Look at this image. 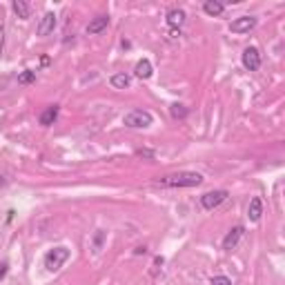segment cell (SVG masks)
<instances>
[{
    "label": "cell",
    "instance_id": "obj_1",
    "mask_svg": "<svg viewBox=\"0 0 285 285\" xmlns=\"http://www.w3.org/2000/svg\"><path fill=\"white\" fill-rule=\"evenodd\" d=\"M201 183H203V176L199 172H174L158 178V185L163 187H196Z\"/></svg>",
    "mask_w": 285,
    "mask_h": 285
},
{
    "label": "cell",
    "instance_id": "obj_2",
    "mask_svg": "<svg viewBox=\"0 0 285 285\" xmlns=\"http://www.w3.org/2000/svg\"><path fill=\"white\" fill-rule=\"evenodd\" d=\"M71 256L69 247L60 245V247H54V250H49L45 254V269H49V272H56V269H60L67 263V258Z\"/></svg>",
    "mask_w": 285,
    "mask_h": 285
},
{
    "label": "cell",
    "instance_id": "obj_3",
    "mask_svg": "<svg viewBox=\"0 0 285 285\" xmlns=\"http://www.w3.org/2000/svg\"><path fill=\"white\" fill-rule=\"evenodd\" d=\"M152 123H154V116L147 110H132L123 118V125H127L132 129H145V127L152 125Z\"/></svg>",
    "mask_w": 285,
    "mask_h": 285
},
{
    "label": "cell",
    "instance_id": "obj_4",
    "mask_svg": "<svg viewBox=\"0 0 285 285\" xmlns=\"http://www.w3.org/2000/svg\"><path fill=\"white\" fill-rule=\"evenodd\" d=\"M227 189H214V192H205L203 196H201V207H203V210H216V207H219L221 203H225L227 201Z\"/></svg>",
    "mask_w": 285,
    "mask_h": 285
},
{
    "label": "cell",
    "instance_id": "obj_5",
    "mask_svg": "<svg viewBox=\"0 0 285 285\" xmlns=\"http://www.w3.org/2000/svg\"><path fill=\"white\" fill-rule=\"evenodd\" d=\"M241 60H243V67H245L247 71H256L258 67H261V51L256 47H247L243 51Z\"/></svg>",
    "mask_w": 285,
    "mask_h": 285
},
{
    "label": "cell",
    "instance_id": "obj_6",
    "mask_svg": "<svg viewBox=\"0 0 285 285\" xmlns=\"http://www.w3.org/2000/svg\"><path fill=\"white\" fill-rule=\"evenodd\" d=\"M254 27H256V18L254 16H241V18L232 20L230 32L232 34H247V32H252Z\"/></svg>",
    "mask_w": 285,
    "mask_h": 285
},
{
    "label": "cell",
    "instance_id": "obj_7",
    "mask_svg": "<svg viewBox=\"0 0 285 285\" xmlns=\"http://www.w3.org/2000/svg\"><path fill=\"white\" fill-rule=\"evenodd\" d=\"M243 234H245V227H243V225L232 227V230L227 232V236L223 238V250L232 252V250H234V247L238 245V241H241V238H243Z\"/></svg>",
    "mask_w": 285,
    "mask_h": 285
},
{
    "label": "cell",
    "instance_id": "obj_8",
    "mask_svg": "<svg viewBox=\"0 0 285 285\" xmlns=\"http://www.w3.org/2000/svg\"><path fill=\"white\" fill-rule=\"evenodd\" d=\"M56 27V14L54 12H47L38 23V36H49Z\"/></svg>",
    "mask_w": 285,
    "mask_h": 285
},
{
    "label": "cell",
    "instance_id": "obj_9",
    "mask_svg": "<svg viewBox=\"0 0 285 285\" xmlns=\"http://www.w3.org/2000/svg\"><path fill=\"white\" fill-rule=\"evenodd\" d=\"M261 216H263V201H261V196H254L250 201V207H247V219L252 223H258Z\"/></svg>",
    "mask_w": 285,
    "mask_h": 285
},
{
    "label": "cell",
    "instance_id": "obj_10",
    "mask_svg": "<svg viewBox=\"0 0 285 285\" xmlns=\"http://www.w3.org/2000/svg\"><path fill=\"white\" fill-rule=\"evenodd\" d=\"M134 74H136V78L147 80L149 76L154 74V67H152V63H149L147 58H143V60H138V63H136V67H134Z\"/></svg>",
    "mask_w": 285,
    "mask_h": 285
},
{
    "label": "cell",
    "instance_id": "obj_11",
    "mask_svg": "<svg viewBox=\"0 0 285 285\" xmlns=\"http://www.w3.org/2000/svg\"><path fill=\"white\" fill-rule=\"evenodd\" d=\"M185 18H187V16H185L183 9H169V12H167V25L172 29H180V27H183Z\"/></svg>",
    "mask_w": 285,
    "mask_h": 285
},
{
    "label": "cell",
    "instance_id": "obj_12",
    "mask_svg": "<svg viewBox=\"0 0 285 285\" xmlns=\"http://www.w3.org/2000/svg\"><path fill=\"white\" fill-rule=\"evenodd\" d=\"M58 112H60V107H58V105H49L47 110L40 114V125H43V127L54 125L56 118H58Z\"/></svg>",
    "mask_w": 285,
    "mask_h": 285
},
{
    "label": "cell",
    "instance_id": "obj_13",
    "mask_svg": "<svg viewBox=\"0 0 285 285\" xmlns=\"http://www.w3.org/2000/svg\"><path fill=\"white\" fill-rule=\"evenodd\" d=\"M110 82H112L114 89H127V87L132 85V76L125 74V71H118V74H114L110 78Z\"/></svg>",
    "mask_w": 285,
    "mask_h": 285
},
{
    "label": "cell",
    "instance_id": "obj_14",
    "mask_svg": "<svg viewBox=\"0 0 285 285\" xmlns=\"http://www.w3.org/2000/svg\"><path fill=\"white\" fill-rule=\"evenodd\" d=\"M107 25H110V18H107V16H96L89 25H87V34H91V36L101 34L103 29H107Z\"/></svg>",
    "mask_w": 285,
    "mask_h": 285
},
{
    "label": "cell",
    "instance_id": "obj_15",
    "mask_svg": "<svg viewBox=\"0 0 285 285\" xmlns=\"http://www.w3.org/2000/svg\"><path fill=\"white\" fill-rule=\"evenodd\" d=\"M12 9H14V14H16L18 18H23V20H27L29 16H32V7H29L25 0H14Z\"/></svg>",
    "mask_w": 285,
    "mask_h": 285
},
{
    "label": "cell",
    "instance_id": "obj_16",
    "mask_svg": "<svg viewBox=\"0 0 285 285\" xmlns=\"http://www.w3.org/2000/svg\"><path fill=\"white\" fill-rule=\"evenodd\" d=\"M223 9H225V5L219 3V0H205L203 3V12L207 16H221Z\"/></svg>",
    "mask_w": 285,
    "mask_h": 285
},
{
    "label": "cell",
    "instance_id": "obj_17",
    "mask_svg": "<svg viewBox=\"0 0 285 285\" xmlns=\"http://www.w3.org/2000/svg\"><path fill=\"white\" fill-rule=\"evenodd\" d=\"M169 114H172V118H185L187 116V110H185V105H178V103H174V105H169Z\"/></svg>",
    "mask_w": 285,
    "mask_h": 285
},
{
    "label": "cell",
    "instance_id": "obj_18",
    "mask_svg": "<svg viewBox=\"0 0 285 285\" xmlns=\"http://www.w3.org/2000/svg\"><path fill=\"white\" fill-rule=\"evenodd\" d=\"M18 82H20V85H29V82H36V71L25 69L23 74H18Z\"/></svg>",
    "mask_w": 285,
    "mask_h": 285
},
{
    "label": "cell",
    "instance_id": "obj_19",
    "mask_svg": "<svg viewBox=\"0 0 285 285\" xmlns=\"http://www.w3.org/2000/svg\"><path fill=\"white\" fill-rule=\"evenodd\" d=\"M212 285H232V281L227 276H214L212 278Z\"/></svg>",
    "mask_w": 285,
    "mask_h": 285
},
{
    "label": "cell",
    "instance_id": "obj_20",
    "mask_svg": "<svg viewBox=\"0 0 285 285\" xmlns=\"http://www.w3.org/2000/svg\"><path fill=\"white\" fill-rule=\"evenodd\" d=\"M7 272H9V263H7V261H3V263H0V281H5Z\"/></svg>",
    "mask_w": 285,
    "mask_h": 285
},
{
    "label": "cell",
    "instance_id": "obj_21",
    "mask_svg": "<svg viewBox=\"0 0 285 285\" xmlns=\"http://www.w3.org/2000/svg\"><path fill=\"white\" fill-rule=\"evenodd\" d=\"M3 51H5V29L0 25V56H3Z\"/></svg>",
    "mask_w": 285,
    "mask_h": 285
},
{
    "label": "cell",
    "instance_id": "obj_22",
    "mask_svg": "<svg viewBox=\"0 0 285 285\" xmlns=\"http://www.w3.org/2000/svg\"><path fill=\"white\" fill-rule=\"evenodd\" d=\"M138 156H145V158H154V152H149V149H141V152H136Z\"/></svg>",
    "mask_w": 285,
    "mask_h": 285
},
{
    "label": "cell",
    "instance_id": "obj_23",
    "mask_svg": "<svg viewBox=\"0 0 285 285\" xmlns=\"http://www.w3.org/2000/svg\"><path fill=\"white\" fill-rule=\"evenodd\" d=\"M180 36V29H169V38H178Z\"/></svg>",
    "mask_w": 285,
    "mask_h": 285
},
{
    "label": "cell",
    "instance_id": "obj_24",
    "mask_svg": "<svg viewBox=\"0 0 285 285\" xmlns=\"http://www.w3.org/2000/svg\"><path fill=\"white\" fill-rule=\"evenodd\" d=\"M101 243H103V232H98V236H96V247H101Z\"/></svg>",
    "mask_w": 285,
    "mask_h": 285
},
{
    "label": "cell",
    "instance_id": "obj_25",
    "mask_svg": "<svg viewBox=\"0 0 285 285\" xmlns=\"http://www.w3.org/2000/svg\"><path fill=\"white\" fill-rule=\"evenodd\" d=\"M3 185H7V180H5V176L0 174V187H3Z\"/></svg>",
    "mask_w": 285,
    "mask_h": 285
}]
</instances>
